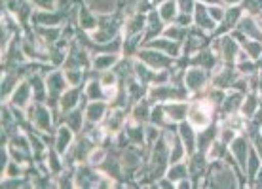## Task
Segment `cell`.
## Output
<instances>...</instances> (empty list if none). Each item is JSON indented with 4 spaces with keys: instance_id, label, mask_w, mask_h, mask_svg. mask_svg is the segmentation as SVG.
<instances>
[{
    "instance_id": "obj_1",
    "label": "cell",
    "mask_w": 262,
    "mask_h": 189,
    "mask_svg": "<svg viewBox=\"0 0 262 189\" xmlns=\"http://www.w3.org/2000/svg\"><path fill=\"white\" fill-rule=\"evenodd\" d=\"M139 59L143 61L144 65H148L150 68H167V66L173 65V57H165L162 53H158L154 47H146V49H141L139 51Z\"/></svg>"
},
{
    "instance_id": "obj_2",
    "label": "cell",
    "mask_w": 262,
    "mask_h": 189,
    "mask_svg": "<svg viewBox=\"0 0 262 189\" xmlns=\"http://www.w3.org/2000/svg\"><path fill=\"white\" fill-rule=\"evenodd\" d=\"M242 15H243V8H239V6H234V8H230V10H226V12H224V19L221 21V26L216 29L215 36H221V34H224L226 31L234 29V26L239 23Z\"/></svg>"
},
{
    "instance_id": "obj_3",
    "label": "cell",
    "mask_w": 262,
    "mask_h": 189,
    "mask_svg": "<svg viewBox=\"0 0 262 189\" xmlns=\"http://www.w3.org/2000/svg\"><path fill=\"white\" fill-rule=\"evenodd\" d=\"M205 82H207V74H205V70L200 68V66H194V68H190V70L184 74V84H186V87H188L190 91H200V89H203Z\"/></svg>"
},
{
    "instance_id": "obj_4",
    "label": "cell",
    "mask_w": 262,
    "mask_h": 189,
    "mask_svg": "<svg viewBox=\"0 0 262 189\" xmlns=\"http://www.w3.org/2000/svg\"><path fill=\"white\" fill-rule=\"evenodd\" d=\"M230 146H232V153H234V157L237 159L239 167L245 169V167H247V155H249V142H247V138L236 137L230 142Z\"/></svg>"
},
{
    "instance_id": "obj_5",
    "label": "cell",
    "mask_w": 262,
    "mask_h": 189,
    "mask_svg": "<svg viewBox=\"0 0 262 189\" xmlns=\"http://www.w3.org/2000/svg\"><path fill=\"white\" fill-rule=\"evenodd\" d=\"M194 23H196L200 29H203V31H213V29H215V21L211 19L209 10L205 8L203 2L196 4V8H194Z\"/></svg>"
},
{
    "instance_id": "obj_6",
    "label": "cell",
    "mask_w": 262,
    "mask_h": 189,
    "mask_svg": "<svg viewBox=\"0 0 262 189\" xmlns=\"http://www.w3.org/2000/svg\"><path fill=\"white\" fill-rule=\"evenodd\" d=\"M31 118H33L34 125L38 127V129L42 130H50V127H52V116H50V110L48 108H44V106H33L31 108Z\"/></svg>"
},
{
    "instance_id": "obj_7",
    "label": "cell",
    "mask_w": 262,
    "mask_h": 189,
    "mask_svg": "<svg viewBox=\"0 0 262 189\" xmlns=\"http://www.w3.org/2000/svg\"><path fill=\"white\" fill-rule=\"evenodd\" d=\"M179 134H181V140H183L184 148H186V153H194L196 150V132L192 129V123H184L181 121L179 125Z\"/></svg>"
},
{
    "instance_id": "obj_8",
    "label": "cell",
    "mask_w": 262,
    "mask_h": 189,
    "mask_svg": "<svg viewBox=\"0 0 262 189\" xmlns=\"http://www.w3.org/2000/svg\"><path fill=\"white\" fill-rule=\"evenodd\" d=\"M146 36H144V40L146 42H150L156 34H160L162 31H164V19L160 17V12H148V17H146ZM144 42V44H146Z\"/></svg>"
},
{
    "instance_id": "obj_9",
    "label": "cell",
    "mask_w": 262,
    "mask_h": 189,
    "mask_svg": "<svg viewBox=\"0 0 262 189\" xmlns=\"http://www.w3.org/2000/svg\"><path fill=\"white\" fill-rule=\"evenodd\" d=\"M48 91H50V97L55 98L59 97L61 93H65L67 89V78L65 74H61V72H55V74H52L50 78H48Z\"/></svg>"
},
{
    "instance_id": "obj_10",
    "label": "cell",
    "mask_w": 262,
    "mask_h": 189,
    "mask_svg": "<svg viewBox=\"0 0 262 189\" xmlns=\"http://www.w3.org/2000/svg\"><path fill=\"white\" fill-rule=\"evenodd\" d=\"M216 61H219V57H216L211 49H203V51H200L196 55V59H192V65L202 66L203 70H213L216 65Z\"/></svg>"
},
{
    "instance_id": "obj_11",
    "label": "cell",
    "mask_w": 262,
    "mask_h": 189,
    "mask_svg": "<svg viewBox=\"0 0 262 189\" xmlns=\"http://www.w3.org/2000/svg\"><path fill=\"white\" fill-rule=\"evenodd\" d=\"M188 108H190V106L186 104V102H171V104L164 106L165 114H167L169 119H173V121H183V119L188 116Z\"/></svg>"
},
{
    "instance_id": "obj_12",
    "label": "cell",
    "mask_w": 262,
    "mask_h": 189,
    "mask_svg": "<svg viewBox=\"0 0 262 189\" xmlns=\"http://www.w3.org/2000/svg\"><path fill=\"white\" fill-rule=\"evenodd\" d=\"M105 112H106L105 102L95 100V102H90L88 108H85V118H88L90 123H97V121H101V119L105 118Z\"/></svg>"
},
{
    "instance_id": "obj_13",
    "label": "cell",
    "mask_w": 262,
    "mask_h": 189,
    "mask_svg": "<svg viewBox=\"0 0 262 189\" xmlns=\"http://www.w3.org/2000/svg\"><path fill=\"white\" fill-rule=\"evenodd\" d=\"M148 47H154V49H164L165 53H169L171 57H179V51H181V46L175 40H154V42H146Z\"/></svg>"
},
{
    "instance_id": "obj_14",
    "label": "cell",
    "mask_w": 262,
    "mask_h": 189,
    "mask_svg": "<svg viewBox=\"0 0 262 189\" xmlns=\"http://www.w3.org/2000/svg\"><path fill=\"white\" fill-rule=\"evenodd\" d=\"M242 100H243L242 91H234L230 93V95H226L223 100V112L224 114H234V112H237L243 104Z\"/></svg>"
},
{
    "instance_id": "obj_15",
    "label": "cell",
    "mask_w": 262,
    "mask_h": 189,
    "mask_svg": "<svg viewBox=\"0 0 262 189\" xmlns=\"http://www.w3.org/2000/svg\"><path fill=\"white\" fill-rule=\"evenodd\" d=\"M198 146H200V151L207 155V150L211 148V144L216 140V127H209V129H205L203 132L198 134Z\"/></svg>"
},
{
    "instance_id": "obj_16",
    "label": "cell",
    "mask_w": 262,
    "mask_h": 189,
    "mask_svg": "<svg viewBox=\"0 0 262 189\" xmlns=\"http://www.w3.org/2000/svg\"><path fill=\"white\" fill-rule=\"evenodd\" d=\"M101 178L90 169H80L78 174H76V185H84V187H92V185H97V182Z\"/></svg>"
},
{
    "instance_id": "obj_17",
    "label": "cell",
    "mask_w": 262,
    "mask_h": 189,
    "mask_svg": "<svg viewBox=\"0 0 262 189\" xmlns=\"http://www.w3.org/2000/svg\"><path fill=\"white\" fill-rule=\"evenodd\" d=\"M71 142H72V129L71 127H61L59 132H57V140H55L57 153H63L71 146Z\"/></svg>"
},
{
    "instance_id": "obj_18",
    "label": "cell",
    "mask_w": 262,
    "mask_h": 189,
    "mask_svg": "<svg viewBox=\"0 0 262 189\" xmlns=\"http://www.w3.org/2000/svg\"><path fill=\"white\" fill-rule=\"evenodd\" d=\"M167 178L171 182H183L188 178V167L184 163H173L171 169H167Z\"/></svg>"
},
{
    "instance_id": "obj_19",
    "label": "cell",
    "mask_w": 262,
    "mask_h": 189,
    "mask_svg": "<svg viewBox=\"0 0 262 189\" xmlns=\"http://www.w3.org/2000/svg\"><path fill=\"white\" fill-rule=\"evenodd\" d=\"M29 95H31V87H29V85L27 84L17 85V89H15V93H13V97H12L13 106L25 108L27 102H29Z\"/></svg>"
},
{
    "instance_id": "obj_20",
    "label": "cell",
    "mask_w": 262,
    "mask_h": 189,
    "mask_svg": "<svg viewBox=\"0 0 262 189\" xmlns=\"http://www.w3.org/2000/svg\"><path fill=\"white\" fill-rule=\"evenodd\" d=\"M118 55L116 53H105V55H97L95 61H93V65L97 70H106V68H111V66L118 65Z\"/></svg>"
},
{
    "instance_id": "obj_21",
    "label": "cell",
    "mask_w": 262,
    "mask_h": 189,
    "mask_svg": "<svg viewBox=\"0 0 262 189\" xmlns=\"http://www.w3.org/2000/svg\"><path fill=\"white\" fill-rule=\"evenodd\" d=\"M80 100V87L76 89H71V91H65L63 93V97H61V108L65 112H71L76 102Z\"/></svg>"
},
{
    "instance_id": "obj_22",
    "label": "cell",
    "mask_w": 262,
    "mask_h": 189,
    "mask_svg": "<svg viewBox=\"0 0 262 189\" xmlns=\"http://www.w3.org/2000/svg\"><path fill=\"white\" fill-rule=\"evenodd\" d=\"M160 17L165 21V23H169L177 17V2L175 0H165L162 2V8H160Z\"/></svg>"
},
{
    "instance_id": "obj_23",
    "label": "cell",
    "mask_w": 262,
    "mask_h": 189,
    "mask_svg": "<svg viewBox=\"0 0 262 189\" xmlns=\"http://www.w3.org/2000/svg\"><path fill=\"white\" fill-rule=\"evenodd\" d=\"M243 46V51L249 55V59H258L262 55V42L260 40H245L242 44Z\"/></svg>"
},
{
    "instance_id": "obj_24",
    "label": "cell",
    "mask_w": 262,
    "mask_h": 189,
    "mask_svg": "<svg viewBox=\"0 0 262 189\" xmlns=\"http://www.w3.org/2000/svg\"><path fill=\"white\" fill-rule=\"evenodd\" d=\"M88 97L93 98V100H101V98H106L105 87L101 82H90L88 85Z\"/></svg>"
},
{
    "instance_id": "obj_25",
    "label": "cell",
    "mask_w": 262,
    "mask_h": 189,
    "mask_svg": "<svg viewBox=\"0 0 262 189\" xmlns=\"http://www.w3.org/2000/svg\"><path fill=\"white\" fill-rule=\"evenodd\" d=\"M133 118H135V121H146V119L150 118V104L146 100L139 102L135 106V110H133Z\"/></svg>"
},
{
    "instance_id": "obj_26",
    "label": "cell",
    "mask_w": 262,
    "mask_h": 189,
    "mask_svg": "<svg viewBox=\"0 0 262 189\" xmlns=\"http://www.w3.org/2000/svg\"><path fill=\"white\" fill-rule=\"evenodd\" d=\"M164 34L167 36V38H171V40H175V42H183L184 40V36H188V31H186V26H171V29H165L164 31Z\"/></svg>"
},
{
    "instance_id": "obj_27",
    "label": "cell",
    "mask_w": 262,
    "mask_h": 189,
    "mask_svg": "<svg viewBox=\"0 0 262 189\" xmlns=\"http://www.w3.org/2000/svg\"><path fill=\"white\" fill-rule=\"evenodd\" d=\"M258 169H260V159H258V153H256V151H251L249 150V163H247L245 170H247V174H249L251 180L256 176Z\"/></svg>"
},
{
    "instance_id": "obj_28",
    "label": "cell",
    "mask_w": 262,
    "mask_h": 189,
    "mask_svg": "<svg viewBox=\"0 0 262 189\" xmlns=\"http://www.w3.org/2000/svg\"><path fill=\"white\" fill-rule=\"evenodd\" d=\"M65 121L72 130H80V129H82V110L71 112V114L65 118Z\"/></svg>"
},
{
    "instance_id": "obj_29",
    "label": "cell",
    "mask_w": 262,
    "mask_h": 189,
    "mask_svg": "<svg viewBox=\"0 0 262 189\" xmlns=\"http://www.w3.org/2000/svg\"><path fill=\"white\" fill-rule=\"evenodd\" d=\"M256 106H258V102H256V97L255 95H249V97L245 98V102L242 104V112H243V116H247V119L255 114L256 110Z\"/></svg>"
},
{
    "instance_id": "obj_30",
    "label": "cell",
    "mask_w": 262,
    "mask_h": 189,
    "mask_svg": "<svg viewBox=\"0 0 262 189\" xmlns=\"http://www.w3.org/2000/svg\"><path fill=\"white\" fill-rule=\"evenodd\" d=\"M256 63H253V61H249V59H243V61H237V65H236V68L239 72H242L243 76H251V74H255L256 72Z\"/></svg>"
},
{
    "instance_id": "obj_31",
    "label": "cell",
    "mask_w": 262,
    "mask_h": 189,
    "mask_svg": "<svg viewBox=\"0 0 262 189\" xmlns=\"http://www.w3.org/2000/svg\"><path fill=\"white\" fill-rule=\"evenodd\" d=\"M243 10L249 15H262V0H243Z\"/></svg>"
},
{
    "instance_id": "obj_32",
    "label": "cell",
    "mask_w": 262,
    "mask_h": 189,
    "mask_svg": "<svg viewBox=\"0 0 262 189\" xmlns=\"http://www.w3.org/2000/svg\"><path fill=\"white\" fill-rule=\"evenodd\" d=\"M127 138H129L131 142H143L144 140V132H143V127H139V125H129L127 127Z\"/></svg>"
},
{
    "instance_id": "obj_33",
    "label": "cell",
    "mask_w": 262,
    "mask_h": 189,
    "mask_svg": "<svg viewBox=\"0 0 262 189\" xmlns=\"http://www.w3.org/2000/svg\"><path fill=\"white\" fill-rule=\"evenodd\" d=\"M124 123V112L118 110L112 114V119H108V123H106V130H116L120 129V125Z\"/></svg>"
},
{
    "instance_id": "obj_34",
    "label": "cell",
    "mask_w": 262,
    "mask_h": 189,
    "mask_svg": "<svg viewBox=\"0 0 262 189\" xmlns=\"http://www.w3.org/2000/svg\"><path fill=\"white\" fill-rule=\"evenodd\" d=\"M164 114H165L164 106H158V108H154V110L150 112V119H152V123L158 125V127H160V125H165Z\"/></svg>"
},
{
    "instance_id": "obj_35",
    "label": "cell",
    "mask_w": 262,
    "mask_h": 189,
    "mask_svg": "<svg viewBox=\"0 0 262 189\" xmlns=\"http://www.w3.org/2000/svg\"><path fill=\"white\" fill-rule=\"evenodd\" d=\"M31 85H33V89H34V98H36V100H42V98H44V84H42V79H40L38 76H34V78L31 79Z\"/></svg>"
},
{
    "instance_id": "obj_36",
    "label": "cell",
    "mask_w": 262,
    "mask_h": 189,
    "mask_svg": "<svg viewBox=\"0 0 262 189\" xmlns=\"http://www.w3.org/2000/svg\"><path fill=\"white\" fill-rule=\"evenodd\" d=\"M207 10H209V15L213 21H219V23H221V21L224 19V12H226V10H223L219 4H213V6H209Z\"/></svg>"
},
{
    "instance_id": "obj_37",
    "label": "cell",
    "mask_w": 262,
    "mask_h": 189,
    "mask_svg": "<svg viewBox=\"0 0 262 189\" xmlns=\"http://www.w3.org/2000/svg\"><path fill=\"white\" fill-rule=\"evenodd\" d=\"M175 21H177L179 26H188L194 21V17H192V13H177V17H175Z\"/></svg>"
},
{
    "instance_id": "obj_38",
    "label": "cell",
    "mask_w": 262,
    "mask_h": 189,
    "mask_svg": "<svg viewBox=\"0 0 262 189\" xmlns=\"http://www.w3.org/2000/svg\"><path fill=\"white\" fill-rule=\"evenodd\" d=\"M177 4L183 13H192L194 12V8H196V2H194V0H179Z\"/></svg>"
},
{
    "instance_id": "obj_39",
    "label": "cell",
    "mask_w": 262,
    "mask_h": 189,
    "mask_svg": "<svg viewBox=\"0 0 262 189\" xmlns=\"http://www.w3.org/2000/svg\"><path fill=\"white\" fill-rule=\"evenodd\" d=\"M106 153L103 150H97V151H92L90 153V161H92L93 165H101L103 161H105Z\"/></svg>"
},
{
    "instance_id": "obj_40",
    "label": "cell",
    "mask_w": 262,
    "mask_h": 189,
    "mask_svg": "<svg viewBox=\"0 0 262 189\" xmlns=\"http://www.w3.org/2000/svg\"><path fill=\"white\" fill-rule=\"evenodd\" d=\"M48 161H50V167H52V170H61V165H59V159H57V155H55V151H52L50 153V157H48Z\"/></svg>"
},
{
    "instance_id": "obj_41",
    "label": "cell",
    "mask_w": 262,
    "mask_h": 189,
    "mask_svg": "<svg viewBox=\"0 0 262 189\" xmlns=\"http://www.w3.org/2000/svg\"><path fill=\"white\" fill-rule=\"evenodd\" d=\"M253 140H255L256 153H258V157H260V159H262V137H258V134H256V137L253 138Z\"/></svg>"
},
{
    "instance_id": "obj_42",
    "label": "cell",
    "mask_w": 262,
    "mask_h": 189,
    "mask_svg": "<svg viewBox=\"0 0 262 189\" xmlns=\"http://www.w3.org/2000/svg\"><path fill=\"white\" fill-rule=\"evenodd\" d=\"M256 185L262 187V167L258 169V172H256Z\"/></svg>"
},
{
    "instance_id": "obj_43",
    "label": "cell",
    "mask_w": 262,
    "mask_h": 189,
    "mask_svg": "<svg viewBox=\"0 0 262 189\" xmlns=\"http://www.w3.org/2000/svg\"><path fill=\"white\" fill-rule=\"evenodd\" d=\"M200 2H203V4H209V6H213V4H219V6H221V0H200Z\"/></svg>"
},
{
    "instance_id": "obj_44",
    "label": "cell",
    "mask_w": 262,
    "mask_h": 189,
    "mask_svg": "<svg viewBox=\"0 0 262 189\" xmlns=\"http://www.w3.org/2000/svg\"><path fill=\"white\" fill-rule=\"evenodd\" d=\"M36 2H38V4H42L44 8H50V6H52V0H36Z\"/></svg>"
},
{
    "instance_id": "obj_45",
    "label": "cell",
    "mask_w": 262,
    "mask_h": 189,
    "mask_svg": "<svg viewBox=\"0 0 262 189\" xmlns=\"http://www.w3.org/2000/svg\"><path fill=\"white\" fill-rule=\"evenodd\" d=\"M224 2H226V4H230V6H232V4L236 6V4H239V2H243V0H224Z\"/></svg>"
},
{
    "instance_id": "obj_46",
    "label": "cell",
    "mask_w": 262,
    "mask_h": 189,
    "mask_svg": "<svg viewBox=\"0 0 262 189\" xmlns=\"http://www.w3.org/2000/svg\"><path fill=\"white\" fill-rule=\"evenodd\" d=\"M154 4H162V2H165V0H152Z\"/></svg>"
},
{
    "instance_id": "obj_47",
    "label": "cell",
    "mask_w": 262,
    "mask_h": 189,
    "mask_svg": "<svg viewBox=\"0 0 262 189\" xmlns=\"http://www.w3.org/2000/svg\"><path fill=\"white\" fill-rule=\"evenodd\" d=\"M256 65H260V66H262V55L258 57V63H256Z\"/></svg>"
}]
</instances>
